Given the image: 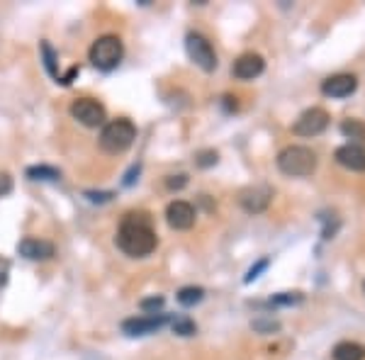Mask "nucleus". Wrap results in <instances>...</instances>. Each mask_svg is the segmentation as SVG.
Listing matches in <instances>:
<instances>
[{"instance_id": "3", "label": "nucleus", "mask_w": 365, "mask_h": 360, "mask_svg": "<svg viewBox=\"0 0 365 360\" xmlns=\"http://www.w3.org/2000/svg\"><path fill=\"white\" fill-rule=\"evenodd\" d=\"M122 56H124V44L117 34H103L91 44L88 59L98 71H113L120 66Z\"/></svg>"}, {"instance_id": "14", "label": "nucleus", "mask_w": 365, "mask_h": 360, "mask_svg": "<svg viewBox=\"0 0 365 360\" xmlns=\"http://www.w3.org/2000/svg\"><path fill=\"white\" fill-rule=\"evenodd\" d=\"M336 161L341 163L343 168H348V171L361 173V171H365V149H363V146H358V144L338 146V149H336Z\"/></svg>"}, {"instance_id": "32", "label": "nucleus", "mask_w": 365, "mask_h": 360, "mask_svg": "<svg viewBox=\"0 0 365 360\" xmlns=\"http://www.w3.org/2000/svg\"><path fill=\"white\" fill-rule=\"evenodd\" d=\"M224 108L231 112V110H236V108H239V103H236V98H231V95H226V98H224Z\"/></svg>"}, {"instance_id": "7", "label": "nucleus", "mask_w": 365, "mask_h": 360, "mask_svg": "<svg viewBox=\"0 0 365 360\" xmlns=\"http://www.w3.org/2000/svg\"><path fill=\"white\" fill-rule=\"evenodd\" d=\"M326 127H329V112L321 108H309L297 117L293 131L297 136H316V134H321Z\"/></svg>"}, {"instance_id": "20", "label": "nucleus", "mask_w": 365, "mask_h": 360, "mask_svg": "<svg viewBox=\"0 0 365 360\" xmlns=\"http://www.w3.org/2000/svg\"><path fill=\"white\" fill-rule=\"evenodd\" d=\"M302 300H305L302 292H280V295H273V297L268 300V304L271 307H293V304H300Z\"/></svg>"}, {"instance_id": "25", "label": "nucleus", "mask_w": 365, "mask_h": 360, "mask_svg": "<svg viewBox=\"0 0 365 360\" xmlns=\"http://www.w3.org/2000/svg\"><path fill=\"white\" fill-rule=\"evenodd\" d=\"M188 185V176L185 173H178V176H168L166 178V188L168 190H183Z\"/></svg>"}, {"instance_id": "29", "label": "nucleus", "mask_w": 365, "mask_h": 360, "mask_svg": "<svg viewBox=\"0 0 365 360\" xmlns=\"http://www.w3.org/2000/svg\"><path fill=\"white\" fill-rule=\"evenodd\" d=\"M8 273H10V263L5 258H0V288L8 283Z\"/></svg>"}, {"instance_id": "18", "label": "nucleus", "mask_w": 365, "mask_h": 360, "mask_svg": "<svg viewBox=\"0 0 365 360\" xmlns=\"http://www.w3.org/2000/svg\"><path fill=\"white\" fill-rule=\"evenodd\" d=\"M341 134L353 141H365V124L358 120H346L341 124Z\"/></svg>"}, {"instance_id": "6", "label": "nucleus", "mask_w": 365, "mask_h": 360, "mask_svg": "<svg viewBox=\"0 0 365 360\" xmlns=\"http://www.w3.org/2000/svg\"><path fill=\"white\" fill-rule=\"evenodd\" d=\"M71 117L83 127H105V108L93 98H78L71 103Z\"/></svg>"}, {"instance_id": "8", "label": "nucleus", "mask_w": 365, "mask_h": 360, "mask_svg": "<svg viewBox=\"0 0 365 360\" xmlns=\"http://www.w3.org/2000/svg\"><path fill=\"white\" fill-rule=\"evenodd\" d=\"M271 200H273V190L268 188V185H253V188L241 190L239 195V205L248 214H261V212H266Z\"/></svg>"}, {"instance_id": "21", "label": "nucleus", "mask_w": 365, "mask_h": 360, "mask_svg": "<svg viewBox=\"0 0 365 360\" xmlns=\"http://www.w3.org/2000/svg\"><path fill=\"white\" fill-rule=\"evenodd\" d=\"M173 331H176L178 336H195L198 326H195V321L188 319V316H178V319H173Z\"/></svg>"}, {"instance_id": "30", "label": "nucleus", "mask_w": 365, "mask_h": 360, "mask_svg": "<svg viewBox=\"0 0 365 360\" xmlns=\"http://www.w3.org/2000/svg\"><path fill=\"white\" fill-rule=\"evenodd\" d=\"M78 73H81V68H78V66H73L71 71L66 73V76H61V81H59V83H61V86H71V83H73V78H76Z\"/></svg>"}, {"instance_id": "5", "label": "nucleus", "mask_w": 365, "mask_h": 360, "mask_svg": "<svg viewBox=\"0 0 365 360\" xmlns=\"http://www.w3.org/2000/svg\"><path fill=\"white\" fill-rule=\"evenodd\" d=\"M185 51H188V56L195 61V66H200L205 73H212L217 68V54L212 44H210L203 34H198V32H190V34L185 37Z\"/></svg>"}, {"instance_id": "19", "label": "nucleus", "mask_w": 365, "mask_h": 360, "mask_svg": "<svg viewBox=\"0 0 365 360\" xmlns=\"http://www.w3.org/2000/svg\"><path fill=\"white\" fill-rule=\"evenodd\" d=\"M27 178L30 180H59L61 178V173L56 171V168H51V166H30L27 168Z\"/></svg>"}, {"instance_id": "11", "label": "nucleus", "mask_w": 365, "mask_h": 360, "mask_svg": "<svg viewBox=\"0 0 365 360\" xmlns=\"http://www.w3.org/2000/svg\"><path fill=\"white\" fill-rule=\"evenodd\" d=\"M358 88V78L351 76V73H336V76L326 78L321 83V93L326 98H348L351 93H356Z\"/></svg>"}, {"instance_id": "27", "label": "nucleus", "mask_w": 365, "mask_h": 360, "mask_svg": "<svg viewBox=\"0 0 365 360\" xmlns=\"http://www.w3.org/2000/svg\"><path fill=\"white\" fill-rule=\"evenodd\" d=\"M13 193V178L8 176V173L0 171V198H5V195Z\"/></svg>"}, {"instance_id": "26", "label": "nucleus", "mask_w": 365, "mask_h": 360, "mask_svg": "<svg viewBox=\"0 0 365 360\" xmlns=\"http://www.w3.org/2000/svg\"><path fill=\"white\" fill-rule=\"evenodd\" d=\"M251 326H253L256 331H261V333H273V331L280 329L278 321H271V319H268V321H253Z\"/></svg>"}, {"instance_id": "22", "label": "nucleus", "mask_w": 365, "mask_h": 360, "mask_svg": "<svg viewBox=\"0 0 365 360\" xmlns=\"http://www.w3.org/2000/svg\"><path fill=\"white\" fill-rule=\"evenodd\" d=\"M268 266H271V258H261V261H258V263H253V266L248 268V273H246V278H243V283L251 285L253 280L261 278L263 270H268Z\"/></svg>"}, {"instance_id": "28", "label": "nucleus", "mask_w": 365, "mask_h": 360, "mask_svg": "<svg viewBox=\"0 0 365 360\" xmlns=\"http://www.w3.org/2000/svg\"><path fill=\"white\" fill-rule=\"evenodd\" d=\"M86 198L91 202H108V200H113V193H86Z\"/></svg>"}, {"instance_id": "9", "label": "nucleus", "mask_w": 365, "mask_h": 360, "mask_svg": "<svg viewBox=\"0 0 365 360\" xmlns=\"http://www.w3.org/2000/svg\"><path fill=\"white\" fill-rule=\"evenodd\" d=\"M195 217H198V212L190 202H185V200H173L171 205H168L166 210V219H168V226L176 231H188L195 226Z\"/></svg>"}, {"instance_id": "16", "label": "nucleus", "mask_w": 365, "mask_h": 360, "mask_svg": "<svg viewBox=\"0 0 365 360\" xmlns=\"http://www.w3.org/2000/svg\"><path fill=\"white\" fill-rule=\"evenodd\" d=\"M41 59H44V68H46V73H49L51 78H54L56 83L61 81V73H59V68H56V51L51 49V44L49 41H41Z\"/></svg>"}, {"instance_id": "13", "label": "nucleus", "mask_w": 365, "mask_h": 360, "mask_svg": "<svg viewBox=\"0 0 365 360\" xmlns=\"http://www.w3.org/2000/svg\"><path fill=\"white\" fill-rule=\"evenodd\" d=\"M18 251H20V256H25L27 261H49V258L54 256V243L27 236V239H23L18 243Z\"/></svg>"}, {"instance_id": "24", "label": "nucleus", "mask_w": 365, "mask_h": 360, "mask_svg": "<svg viewBox=\"0 0 365 360\" xmlns=\"http://www.w3.org/2000/svg\"><path fill=\"white\" fill-rule=\"evenodd\" d=\"M141 309L144 311H151V314H156L158 309H161L163 307V297H156V295H153V297H146V300H141Z\"/></svg>"}, {"instance_id": "1", "label": "nucleus", "mask_w": 365, "mask_h": 360, "mask_svg": "<svg viewBox=\"0 0 365 360\" xmlns=\"http://www.w3.org/2000/svg\"><path fill=\"white\" fill-rule=\"evenodd\" d=\"M156 231L151 229V219L146 214H136V212H129V214L122 219L120 231H117V246L127 256L132 258H144L156 248Z\"/></svg>"}, {"instance_id": "17", "label": "nucleus", "mask_w": 365, "mask_h": 360, "mask_svg": "<svg viewBox=\"0 0 365 360\" xmlns=\"http://www.w3.org/2000/svg\"><path fill=\"white\" fill-rule=\"evenodd\" d=\"M205 297V290L203 288H195V285H188V288H181L176 295V300L181 302L183 307H195L198 302H203Z\"/></svg>"}, {"instance_id": "33", "label": "nucleus", "mask_w": 365, "mask_h": 360, "mask_svg": "<svg viewBox=\"0 0 365 360\" xmlns=\"http://www.w3.org/2000/svg\"><path fill=\"white\" fill-rule=\"evenodd\" d=\"M363 290H365V283H363Z\"/></svg>"}, {"instance_id": "15", "label": "nucleus", "mask_w": 365, "mask_h": 360, "mask_svg": "<svg viewBox=\"0 0 365 360\" xmlns=\"http://www.w3.org/2000/svg\"><path fill=\"white\" fill-rule=\"evenodd\" d=\"M334 360H365V346L356 341H341L334 348Z\"/></svg>"}, {"instance_id": "23", "label": "nucleus", "mask_w": 365, "mask_h": 360, "mask_svg": "<svg viewBox=\"0 0 365 360\" xmlns=\"http://www.w3.org/2000/svg\"><path fill=\"white\" fill-rule=\"evenodd\" d=\"M217 161H219V153L207 149V151H200L198 156H195V163H198L200 168H210V166H217Z\"/></svg>"}, {"instance_id": "10", "label": "nucleus", "mask_w": 365, "mask_h": 360, "mask_svg": "<svg viewBox=\"0 0 365 360\" xmlns=\"http://www.w3.org/2000/svg\"><path fill=\"white\" fill-rule=\"evenodd\" d=\"M168 321L166 314H149V316H132V319L122 321V331L127 336H149L156 333Z\"/></svg>"}, {"instance_id": "31", "label": "nucleus", "mask_w": 365, "mask_h": 360, "mask_svg": "<svg viewBox=\"0 0 365 360\" xmlns=\"http://www.w3.org/2000/svg\"><path fill=\"white\" fill-rule=\"evenodd\" d=\"M139 171H141V166H132V171L124 176V185H132V183H134V176H139Z\"/></svg>"}, {"instance_id": "12", "label": "nucleus", "mask_w": 365, "mask_h": 360, "mask_svg": "<svg viewBox=\"0 0 365 360\" xmlns=\"http://www.w3.org/2000/svg\"><path fill=\"white\" fill-rule=\"evenodd\" d=\"M263 68H266L263 56L248 51V54H241L239 59L234 61V68H231V71H234V76L239 78V81H253V78L261 76Z\"/></svg>"}, {"instance_id": "4", "label": "nucleus", "mask_w": 365, "mask_h": 360, "mask_svg": "<svg viewBox=\"0 0 365 360\" xmlns=\"http://www.w3.org/2000/svg\"><path fill=\"white\" fill-rule=\"evenodd\" d=\"M136 139V127L129 120H113L100 131V146L108 153L127 151Z\"/></svg>"}, {"instance_id": "2", "label": "nucleus", "mask_w": 365, "mask_h": 360, "mask_svg": "<svg viewBox=\"0 0 365 360\" xmlns=\"http://www.w3.org/2000/svg\"><path fill=\"white\" fill-rule=\"evenodd\" d=\"M278 168L290 178H307L316 168V153L309 146H288L278 153Z\"/></svg>"}]
</instances>
